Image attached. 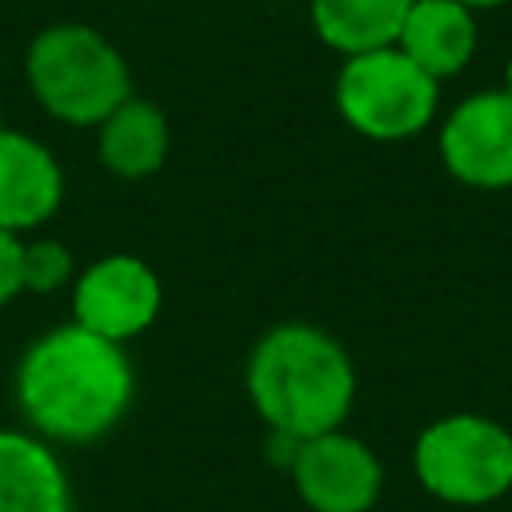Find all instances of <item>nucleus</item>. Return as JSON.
Instances as JSON below:
<instances>
[{"label":"nucleus","mask_w":512,"mask_h":512,"mask_svg":"<svg viewBox=\"0 0 512 512\" xmlns=\"http://www.w3.org/2000/svg\"><path fill=\"white\" fill-rule=\"evenodd\" d=\"M136 396V372L124 344H112L76 320L40 332L16 364V408L24 428L56 444H92L108 436Z\"/></svg>","instance_id":"f257e3e1"},{"label":"nucleus","mask_w":512,"mask_h":512,"mask_svg":"<svg viewBox=\"0 0 512 512\" xmlns=\"http://www.w3.org/2000/svg\"><path fill=\"white\" fill-rule=\"evenodd\" d=\"M244 392L272 436L300 444L344 428L356 404V364L320 324L284 320L252 344Z\"/></svg>","instance_id":"f03ea898"},{"label":"nucleus","mask_w":512,"mask_h":512,"mask_svg":"<svg viewBox=\"0 0 512 512\" xmlns=\"http://www.w3.org/2000/svg\"><path fill=\"white\" fill-rule=\"evenodd\" d=\"M32 100L60 124L96 128L132 96L124 52L92 24L60 20L40 28L24 52Z\"/></svg>","instance_id":"7ed1b4c3"},{"label":"nucleus","mask_w":512,"mask_h":512,"mask_svg":"<svg viewBox=\"0 0 512 512\" xmlns=\"http://www.w3.org/2000/svg\"><path fill=\"white\" fill-rule=\"evenodd\" d=\"M420 488L452 508H484L512 492V432L480 412H448L412 444Z\"/></svg>","instance_id":"20e7f679"},{"label":"nucleus","mask_w":512,"mask_h":512,"mask_svg":"<svg viewBox=\"0 0 512 512\" xmlns=\"http://www.w3.org/2000/svg\"><path fill=\"white\" fill-rule=\"evenodd\" d=\"M332 96L340 120L380 144L420 136L440 108V84L420 72L396 44L348 56L336 72Z\"/></svg>","instance_id":"39448f33"},{"label":"nucleus","mask_w":512,"mask_h":512,"mask_svg":"<svg viewBox=\"0 0 512 512\" xmlns=\"http://www.w3.org/2000/svg\"><path fill=\"white\" fill-rule=\"evenodd\" d=\"M160 308H164L160 272L132 252H108L76 268L72 320L112 344H128L140 332H148Z\"/></svg>","instance_id":"423d86ee"},{"label":"nucleus","mask_w":512,"mask_h":512,"mask_svg":"<svg viewBox=\"0 0 512 512\" xmlns=\"http://www.w3.org/2000/svg\"><path fill=\"white\" fill-rule=\"evenodd\" d=\"M284 468L312 512H368L384 488L380 456L344 428L292 444Z\"/></svg>","instance_id":"0eeeda50"},{"label":"nucleus","mask_w":512,"mask_h":512,"mask_svg":"<svg viewBox=\"0 0 512 512\" xmlns=\"http://www.w3.org/2000/svg\"><path fill=\"white\" fill-rule=\"evenodd\" d=\"M452 180L480 192L512 188V96L500 88L464 96L436 132Z\"/></svg>","instance_id":"6e6552de"},{"label":"nucleus","mask_w":512,"mask_h":512,"mask_svg":"<svg viewBox=\"0 0 512 512\" xmlns=\"http://www.w3.org/2000/svg\"><path fill=\"white\" fill-rule=\"evenodd\" d=\"M64 204V168L56 152L0 120V228L24 236L48 224Z\"/></svg>","instance_id":"1a4fd4ad"},{"label":"nucleus","mask_w":512,"mask_h":512,"mask_svg":"<svg viewBox=\"0 0 512 512\" xmlns=\"http://www.w3.org/2000/svg\"><path fill=\"white\" fill-rule=\"evenodd\" d=\"M0 512H72L56 448L28 428H0Z\"/></svg>","instance_id":"9d476101"},{"label":"nucleus","mask_w":512,"mask_h":512,"mask_svg":"<svg viewBox=\"0 0 512 512\" xmlns=\"http://www.w3.org/2000/svg\"><path fill=\"white\" fill-rule=\"evenodd\" d=\"M476 40V12L460 0H412L396 48L440 84L468 68V60L476 56Z\"/></svg>","instance_id":"9b49d317"},{"label":"nucleus","mask_w":512,"mask_h":512,"mask_svg":"<svg viewBox=\"0 0 512 512\" xmlns=\"http://www.w3.org/2000/svg\"><path fill=\"white\" fill-rule=\"evenodd\" d=\"M172 148V128L160 104L144 96H128L104 124H96L100 164L120 180H148L164 168Z\"/></svg>","instance_id":"f8f14e48"},{"label":"nucleus","mask_w":512,"mask_h":512,"mask_svg":"<svg viewBox=\"0 0 512 512\" xmlns=\"http://www.w3.org/2000/svg\"><path fill=\"white\" fill-rule=\"evenodd\" d=\"M412 0H308L312 32L332 52L360 56L376 48H392Z\"/></svg>","instance_id":"ddd939ff"},{"label":"nucleus","mask_w":512,"mask_h":512,"mask_svg":"<svg viewBox=\"0 0 512 512\" xmlns=\"http://www.w3.org/2000/svg\"><path fill=\"white\" fill-rule=\"evenodd\" d=\"M72 280H76V264L60 240H24V292L48 296L72 288Z\"/></svg>","instance_id":"4468645a"},{"label":"nucleus","mask_w":512,"mask_h":512,"mask_svg":"<svg viewBox=\"0 0 512 512\" xmlns=\"http://www.w3.org/2000/svg\"><path fill=\"white\" fill-rule=\"evenodd\" d=\"M24 292V236L0 228V308Z\"/></svg>","instance_id":"2eb2a0df"},{"label":"nucleus","mask_w":512,"mask_h":512,"mask_svg":"<svg viewBox=\"0 0 512 512\" xmlns=\"http://www.w3.org/2000/svg\"><path fill=\"white\" fill-rule=\"evenodd\" d=\"M464 8H472V12H480V8H500V4H508V0H460Z\"/></svg>","instance_id":"dca6fc26"},{"label":"nucleus","mask_w":512,"mask_h":512,"mask_svg":"<svg viewBox=\"0 0 512 512\" xmlns=\"http://www.w3.org/2000/svg\"><path fill=\"white\" fill-rule=\"evenodd\" d=\"M504 92L512 96V52H508V64H504Z\"/></svg>","instance_id":"f3484780"}]
</instances>
